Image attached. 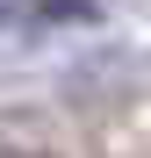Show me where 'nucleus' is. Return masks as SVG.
I'll return each mask as SVG.
<instances>
[{"instance_id": "f257e3e1", "label": "nucleus", "mask_w": 151, "mask_h": 158, "mask_svg": "<svg viewBox=\"0 0 151 158\" xmlns=\"http://www.w3.org/2000/svg\"><path fill=\"white\" fill-rule=\"evenodd\" d=\"M15 15H22V0H7V7H0V29H7V22H15Z\"/></svg>"}, {"instance_id": "f03ea898", "label": "nucleus", "mask_w": 151, "mask_h": 158, "mask_svg": "<svg viewBox=\"0 0 151 158\" xmlns=\"http://www.w3.org/2000/svg\"><path fill=\"white\" fill-rule=\"evenodd\" d=\"M0 158H22V151H0Z\"/></svg>"}]
</instances>
